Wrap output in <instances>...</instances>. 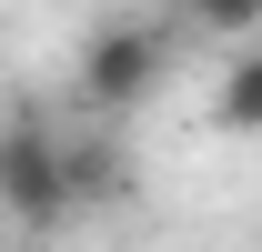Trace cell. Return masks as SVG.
I'll return each mask as SVG.
<instances>
[{
	"mask_svg": "<svg viewBox=\"0 0 262 252\" xmlns=\"http://www.w3.org/2000/svg\"><path fill=\"white\" fill-rule=\"evenodd\" d=\"M0 212L20 232H61L71 192H61V131L51 121H0Z\"/></svg>",
	"mask_w": 262,
	"mask_h": 252,
	"instance_id": "1",
	"label": "cell"
},
{
	"mask_svg": "<svg viewBox=\"0 0 262 252\" xmlns=\"http://www.w3.org/2000/svg\"><path fill=\"white\" fill-rule=\"evenodd\" d=\"M171 71V31L162 20H111V31L81 51V101L91 111H131V101H151Z\"/></svg>",
	"mask_w": 262,
	"mask_h": 252,
	"instance_id": "2",
	"label": "cell"
},
{
	"mask_svg": "<svg viewBox=\"0 0 262 252\" xmlns=\"http://www.w3.org/2000/svg\"><path fill=\"white\" fill-rule=\"evenodd\" d=\"M212 121H222V131H252V121H262V61H252V51H232V71H222V101H212Z\"/></svg>",
	"mask_w": 262,
	"mask_h": 252,
	"instance_id": "3",
	"label": "cell"
},
{
	"mask_svg": "<svg viewBox=\"0 0 262 252\" xmlns=\"http://www.w3.org/2000/svg\"><path fill=\"white\" fill-rule=\"evenodd\" d=\"M182 10H192L202 31H222V40H242V31L262 20V0H182Z\"/></svg>",
	"mask_w": 262,
	"mask_h": 252,
	"instance_id": "4",
	"label": "cell"
}]
</instances>
